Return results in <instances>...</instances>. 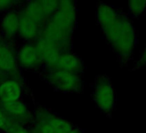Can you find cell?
Listing matches in <instances>:
<instances>
[{"instance_id":"cell-1","label":"cell","mask_w":146,"mask_h":133,"mask_svg":"<svg viewBox=\"0 0 146 133\" xmlns=\"http://www.w3.org/2000/svg\"><path fill=\"white\" fill-rule=\"evenodd\" d=\"M102 33L119 56L122 65H127L134 55L137 44V34L130 16L119 12L117 18L109 25L102 29Z\"/></svg>"},{"instance_id":"cell-2","label":"cell","mask_w":146,"mask_h":133,"mask_svg":"<svg viewBox=\"0 0 146 133\" xmlns=\"http://www.w3.org/2000/svg\"><path fill=\"white\" fill-rule=\"evenodd\" d=\"M76 7L73 2L61 1L50 17L42 36L57 45L63 44L71 34L76 23Z\"/></svg>"},{"instance_id":"cell-3","label":"cell","mask_w":146,"mask_h":133,"mask_svg":"<svg viewBox=\"0 0 146 133\" xmlns=\"http://www.w3.org/2000/svg\"><path fill=\"white\" fill-rule=\"evenodd\" d=\"M93 99L99 110L106 115H109L113 111L116 102V93L109 77L101 75L96 79Z\"/></svg>"},{"instance_id":"cell-4","label":"cell","mask_w":146,"mask_h":133,"mask_svg":"<svg viewBox=\"0 0 146 133\" xmlns=\"http://www.w3.org/2000/svg\"><path fill=\"white\" fill-rule=\"evenodd\" d=\"M50 84L58 91L69 93L77 91L81 86V80L77 73L55 70L50 75Z\"/></svg>"},{"instance_id":"cell-5","label":"cell","mask_w":146,"mask_h":133,"mask_svg":"<svg viewBox=\"0 0 146 133\" xmlns=\"http://www.w3.org/2000/svg\"><path fill=\"white\" fill-rule=\"evenodd\" d=\"M58 1H34L29 2L25 13L37 24L46 17H51L58 7Z\"/></svg>"},{"instance_id":"cell-6","label":"cell","mask_w":146,"mask_h":133,"mask_svg":"<svg viewBox=\"0 0 146 133\" xmlns=\"http://www.w3.org/2000/svg\"><path fill=\"white\" fill-rule=\"evenodd\" d=\"M35 48L40 60H43L50 65H52L59 55L57 45L43 36L38 40Z\"/></svg>"},{"instance_id":"cell-7","label":"cell","mask_w":146,"mask_h":133,"mask_svg":"<svg viewBox=\"0 0 146 133\" xmlns=\"http://www.w3.org/2000/svg\"><path fill=\"white\" fill-rule=\"evenodd\" d=\"M82 61L75 55L70 54H59L52 66L56 70H63L76 73L82 69Z\"/></svg>"},{"instance_id":"cell-8","label":"cell","mask_w":146,"mask_h":133,"mask_svg":"<svg viewBox=\"0 0 146 133\" xmlns=\"http://www.w3.org/2000/svg\"><path fill=\"white\" fill-rule=\"evenodd\" d=\"M22 95V87L17 81H7L0 85V99L5 102L17 101Z\"/></svg>"},{"instance_id":"cell-9","label":"cell","mask_w":146,"mask_h":133,"mask_svg":"<svg viewBox=\"0 0 146 133\" xmlns=\"http://www.w3.org/2000/svg\"><path fill=\"white\" fill-rule=\"evenodd\" d=\"M119 12V11L109 5L105 3L99 4L96 9V20L100 27L103 29L112 24L117 18Z\"/></svg>"},{"instance_id":"cell-10","label":"cell","mask_w":146,"mask_h":133,"mask_svg":"<svg viewBox=\"0 0 146 133\" xmlns=\"http://www.w3.org/2000/svg\"><path fill=\"white\" fill-rule=\"evenodd\" d=\"M18 60L23 66L27 69L36 66L40 59L35 46L28 44L21 48L18 54Z\"/></svg>"},{"instance_id":"cell-11","label":"cell","mask_w":146,"mask_h":133,"mask_svg":"<svg viewBox=\"0 0 146 133\" xmlns=\"http://www.w3.org/2000/svg\"><path fill=\"white\" fill-rule=\"evenodd\" d=\"M18 31L23 38L33 39L38 34V24L24 12L19 16Z\"/></svg>"},{"instance_id":"cell-12","label":"cell","mask_w":146,"mask_h":133,"mask_svg":"<svg viewBox=\"0 0 146 133\" xmlns=\"http://www.w3.org/2000/svg\"><path fill=\"white\" fill-rule=\"evenodd\" d=\"M16 69V59L12 51L5 44L0 43V70L11 73Z\"/></svg>"},{"instance_id":"cell-13","label":"cell","mask_w":146,"mask_h":133,"mask_svg":"<svg viewBox=\"0 0 146 133\" xmlns=\"http://www.w3.org/2000/svg\"><path fill=\"white\" fill-rule=\"evenodd\" d=\"M19 28V16L16 12L7 13L2 20V29L5 34L11 37L17 31Z\"/></svg>"},{"instance_id":"cell-14","label":"cell","mask_w":146,"mask_h":133,"mask_svg":"<svg viewBox=\"0 0 146 133\" xmlns=\"http://www.w3.org/2000/svg\"><path fill=\"white\" fill-rule=\"evenodd\" d=\"M46 124L51 125L57 133H73L74 132L71 124L68 121L60 118H57V117L48 118Z\"/></svg>"},{"instance_id":"cell-15","label":"cell","mask_w":146,"mask_h":133,"mask_svg":"<svg viewBox=\"0 0 146 133\" xmlns=\"http://www.w3.org/2000/svg\"><path fill=\"white\" fill-rule=\"evenodd\" d=\"M3 107L5 112L13 115L22 117L27 113V108L23 103L20 101H12V102H5L3 103Z\"/></svg>"},{"instance_id":"cell-16","label":"cell","mask_w":146,"mask_h":133,"mask_svg":"<svg viewBox=\"0 0 146 133\" xmlns=\"http://www.w3.org/2000/svg\"><path fill=\"white\" fill-rule=\"evenodd\" d=\"M129 14L132 18H138L146 11V0L129 1Z\"/></svg>"},{"instance_id":"cell-17","label":"cell","mask_w":146,"mask_h":133,"mask_svg":"<svg viewBox=\"0 0 146 133\" xmlns=\"http://www.w3.org/2000/svg\"><path fill=\"white\" fill-rule=\"evenodd\" d=\"M146 66V44L144 46V48L143 49L138 60L136 61V64H134L133 69H138L141 68H144Z\"/></svg>"},{"instance_id":"cell-18","label":"cell","mask_w":146,"mask_h":133,"mask_svg":"<svg viewBox=\"0 0 146 133\" xmlns=\"http://www.w3.org/2000/svg\"><path fill=\"white\" fill-rule=\"evenodd\" d=\"M39 133H57V132L54 130V129L51 125L46 123L40 125L39 129Z\"/></svg>"},{"instance_id":"cell-19","label":"cell","mask_w":146,"mask_h":133,"mask_svg":"<svg viewBox=\"0 0 146 133\" xmlns=\"http://www.w3.org/2000/svg\"><path fill=\"white\" fill-rule=\"evenodd\" d=\"M14 4H15V2L10 1V0H8V1H5V0H0V10L7 9Z\"/></svg>"},{"instance_id":"cell-20","label":"cell","mask_w":146,"mask_h":133,"mask_svg":"<svg viewBox=\"0 0 146 133\" xmlns=\"http://www.w3.org/2000/svg\"><path fill=\"white\" fill-rule=\"evenodd\" d=\"M7 118L5 117V115L4 114L3 111L0 108V128H3L5 126L7 125Z\"/></svg>"},{"instance_id":"cell-21","label":"cell","mask_w":146,"mask_h":133,"mask_svg":"<svg viewBox=\"0 0 146 133\" xmlns=\"http://www.w3.org/2000/svg\"><path fill=\"white\" fill-rule=\"evenodd\" d=\"M13 133H29V132L23 127H17L13 130Z\"/></svg>"}]
</instances>
